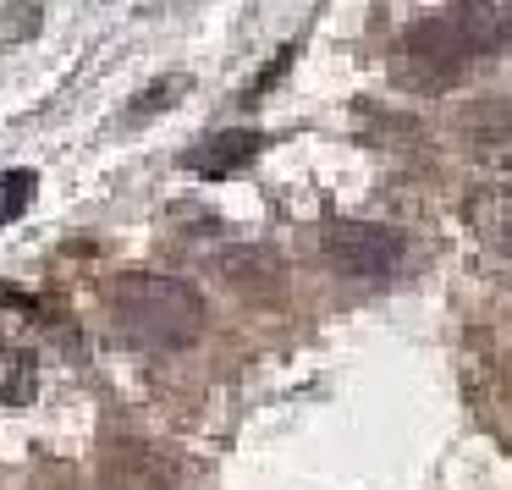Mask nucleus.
Returning <instances> with one entry per match:
<instances>
[{"mask_svg":"<svg viewBox=\"0 0 512 490\" xmlns=\"http://www.w3.org/2000/svg\"><path fill=\"white\" fill-rule=\"evenodd\" d=\"M111 314L122 336L144 347H193L204 336V292L182 276H155V270H127L111 281Z\"/></svg>","mask_w":512,"mask_h":490,"instance_id":"f257e3e1","label":"nucleus"},{"mask_svg":"<svg viewBox=\"0 0 512 490\" xmlns=\"http://www.w3.org/2000/svg\"><path fill=\"white\" fill-rule=\"evenodd\" d=\"M501 39H507L501 17L474 0V6H457V12H446V17H430V23L408 28V34H402V72H408L413 83H424V89H441V83H452L474 56H490Z\"/></svg>","mask_w":512,"mask_h":490,"instance_id":"f03ea898","label":"nucleus"},{"mask_svg":"<svg viewBox=\"0 0 512 490\" xmlns=\"http://www.w3.org/2000/svg\"><path fill=\"white\" fill-rule=\"evenodd\" d=\"M320 248L342 276H391L408 254V237L386 221H331L320 232Z\"/></svg>","mask_w":512,"mask_h":490,"instance_id":"7ed1b4c3","label":"nucleus"},{"mask_svg":"<svg viewBox=\"0 0 512 490\" xmlns=\"http://www.w3.org/2000/svg\"><path fill=\"white\" fill-rule=\"evenodd\" d=\"M270 138L254 133V127H226V133H210L199 138V144L182 155V166L193 171V177H232V171L254 166L259 155H265Z\"/></svg>","mask_w":512,"mask_h":490,"instance_id":"20e7f679","label":"nucleus"},{"mask_svg":"<svg viewBox=\"0 0 512 490\" xmlns=\"http://www.w3.org/2000/svg\"><path fill=\"white\" fill-rule=\"evenodd\" d=\"M39 391V364L28 347H12L0 342V402H12V408H23V402H34Z\"/></svg>","mask_w":512,"mask_h":490,"instance_id":"39448f33","label":"nucleus"},{"mask_svg":"<svg viewBox=\"0 0 512 490\" xmlns=\"http://www.w3.org/2000/svg\"><path fill=\"white\" fill-rule=\"evenodd\" d=\"M474 232L485 237L501 259H512V193H479L474 199Z\"/></svg>","mask_w":512,"mask_h":490,"instance_id":"423d86ee","label":"nucleus"},{"mask_svg":"<svg viewBox=\"0 0 512 490\" xmlns=\"http://www.w3.org/2000/svg\"><path fill=\"white\" fill-rule=\"evenodd\" d=\"M34 193H39V177H34V171H6V177H0V226L23 221L28 204H34Z\"/></svg>","mask_w":512,"mask_h":490,"instance_id":"0eeeda50","label":"nucleus"},{"mask_svg":"<svg viewBox=\"0 0 512 490\" xmlns=\"http://www.w3.org/2000/svg\"><path fill=\"white\" fill-rule=\"evenodd\" d=\"M34 28H39V0H17L12 17L0 12V45H17V39H28Z\"/></svg>","mask_w":512,"mask_h":490,"instance_id":"6e6552de","label":"nucleus"},{"mask_svg":"<svg viewBox=\"0 0 512 490\" xmlns=\"http://www.w3.org/2000/svg\"><path fill=\"white\" fill-rule=\"evenodd\" d=\"M177 94H188V78H160V83H155V94H149V100H138L133 111H138V116H149V111H160V105H171Z\"/></svg>","mask_w":512,"mask_h":490,"instance_id":"1a4fd4ad","label":"nucleus"},{"mask_svg":"<svg viewBox=\"0 0 512 490\" xmlns=\"http://www.w3.org/2000/svg\"><path fill=\"white\" fill-rule=\"evenodd\" d=\"M292 56H298V45H281V56H276V61H270V67H265V72H259V78H254V94H265V89H276V83H281V72H287V67H292Z\"/></svg>","mask_w":512,"mask_h":490,"instance_id":"9d476101","label":"nucleus"}]
</instances>
